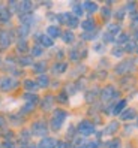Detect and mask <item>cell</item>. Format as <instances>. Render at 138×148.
<instances>
[{"label":"cell","mask_w":138,"mask_h":148,"mask_svg":"<svg viewBox=\"0 0 138 148\" xmlns=\"http://www.w3.org/2000/svg\"><path fill=\"white\" fill-rule=\"evenodd\" d=\"M93 49H95V53H104L105 51V43H95V47H93Z\"/></svg>","instance_id":"obj_43"},{"label":"cell","mask_w":138,"mask_h":148,"mask_svg":"<svg viewBox=\"0 0 138 148\" xmlns=\"http://www.w3.org/2000/svg\"><path fill=\"white\" fill-rule=\"evenodd\" d=\"M125 109H126V99H120V100H117V103L113 106V112H111V114L120 115Z\"/></svg>","instance_id":"obj_19"},{"label":"cell","mask_w":138,"mask_h":148,"mask_svg":"<svg viewBox=\"0 0 138 148\" xmlns=\"http://www.w3.org/2000/svg\"><path fill=\"white\" fill-rule=\"evenodd\" d=\"M11 18H12V14H11L9 9H8V6L0 3V23L2 24H9Z\"/></svg>","instance_id":"obj_11"},{"label":"cell","mask_w":138,"mask_h":148,"mask_svg":"<svg viewBox=\"0 0 138 148\" xmlns=\"http://www.w3.org/2000/svg\"><path fill=\"white\" fill-rule=\"evenodd\" d=\"M42 54H44V48H42L41 45H38V43L30 48V57H32V58H38V57H41Z\"/></svg>","instance_id":"obj_28"},{"label":"cell","mask_w":138,"mask_h":148,"mask_svg":"<svg viewBox=\"0 0 138 148\" xmlns=\"http://www.w3.org/2000/svg\"><path fill=\"white\" fill-rule=\"evenodd\" d=\"M5 126H6V118L0 115V129H3Z\"/></svg>","instance_id":"obj_46"},{"label":"cell","mask_w":138,"mask_h":148,"mask_svg":"<svg viewBox=\"0 0 138 148\" xmlns=\"http://www.w3.org/2000/svg\"><path fill=\"white\" fill-rule=\"evenodd\" d=\"M66 25L69 27V30L77 29V27H80V20L77 18L75 15H72V14H71V16H69V20H68V23H66Z\"/></svg>","instance_id":"obj_29"},{"label":"cell","mask_w":138,"mask_h":148,"mask_svg":"<svg viewBox=\"0 0 138 148\" xmlns=\"http://www.w3.org/2000/svg\"><path fill=\"white\" fill-rule=\"evenodd\" d=\"M101 15H102L104 20H108L110 16H113V12H111V9H110L108 6H104L102 9H101Z\"/></svg>","instance_id":"obj_37"},{"label":"cell","mask_w":138,"mask_h":148,"mask_svg":"<svg viewBox=\"0 0 138 148\" xmlns=\"http://www.w3.org/2000/svg\"><path fill=\"white\" fill-rule=\"evenodd\" d=\"M69 60H71V62H75V63L81 60V54L78 53V49H77V48L69 51Z\"/></svg>","instance_id":"obj_33"},{"label":"cell","mask_w":138,"mask_h":148,"mask_svg":"<svg viewBox=\"0 0 138 148\" xmlns=\"http://www.w3.org/2000/svg\"><path fill=\"white\" fill-rule=\"evenodd\" d=\"M62 29L59 27L57 24H50V25H47V29H45V34L47 36H50L51 39H57V38H62Z\"/></svg>","instance_id":"obj_7"},{"label":"cell","mask_w":138,"mask_h":148,"mask_svg":"<svg viewBox=\"0 0 138 148\" xmlns=\"http://www.w3.org/2000/svg\"><path fill=\"white\" fill-rule=\"evenodd\" d=\"M125 15H126V9H119V11H116V14H114V16H116L119 21H122V20L125 18Z\"/></svg>","instance_id":"obj_44"},{"label":"cell","mask_w":138,"mask_h":148,"mask_svg":"<svg viewBox=\"0 0 138 148\" xmlns=\"http://www.w3.org/2000/svg\"><path fill=\"white\" fill-rule=\"evenodd\" d=\"M107 148H122V142L120 139H111L110 142H107Z\"/></svg>","instance_id":"obj_40"},{"label":"cell","mask_w":138,"mask_h":148,"mask_svg":"<svg viewBox=\"0 0 138 148\" xmlns=\"http://www.w3.org/2000/svg\"><path fill=\"white\" fill-rule=\"evenodd\" d=\"M32 67H33V72L36 75H44L47 72V62H45V60H41V62L33 63Z\"/></svg>","instance_id":"obj_17"},{"label":"cell","mask_w":138,"mask_h":148,"mask_svg":"<svg viewBox=\"0 0 138 148\" xmlns=\"http://www.w3.org/2000/svg\"><path fill=\"white\" fill-rule=\"evenodd\" d=\"M77 132H78V135L81 138H89V136L96 133V127H95V124L92 123V121L81 120L78 123V126H77Z\"/></svg>","instance_id":"obj_1"},{"label":"cell","mask_w":138,"mask_h":148,"mask_svg":"<svg viewBox=\"0 0 138 148\" xmlns=\"http://www.w3.org/2000/svg\"><path fill=\"white\" fill-rule=\"evenodd\" d=\"M66 71H68V63H65V62H56L51 66V72L54 75H63Z\"/></svg>","instance_id":"obj_14"},{"label":"cell","mask_w":138,"mask_h":148,"mask_svg":"<svg viewBox=\"0 0 138 148\" xmlns=\"http://www.w3.org/2000/svg\"><path fill=\"white\" fill-rule=\"evenodd\" d=\"M119 130V121H110V123L107 124V127H105V130H104V133L105 135H114L116 132Z\"/></svg>","instance_id":"obj_24"},{"label":"cell","mask_w":138,"mask_h":148,"mask_svg":"<svg viewBox=\"0 0 138 148\" xmlns=\"http://www.w3.org/2000/svg\"><path fill=\"white\" fill-rule=\"evenodd\" d=\"M0 64H2V57H0Z\"/></svg>","instance_id":"obj_50"},{"label":"cell","mask_w":138,"mask_h":148,"mask_svg":"<svg viewBox=\"0 0 138 148\" xmlns=\"http://www.w3.org/2000/svg\"><path fill=\"white\" fill-rule=\"evenodd\" d=\"M80 25H81V29L84 32H93V30H96V21H95V18H92V16H89V18H86L84 21H81Z\"/></svg>","instance_id":"obj_13"},{"label":"cell","mask_w":138,"mask_h":148,"mask_svg":"<svg viewBox=\"0 0 138 148\" xmlns=\"http://www.w3.org/2000/svg\"><path fill=\"white\" fill-rule=\"evenodd\" d=\"M137 117V111L134 108H126L122 114H120V118H122L123 121H131Z\"/></svg>","instance_id":"obj_18"},{"label":"cell","mask_w":138,"mask_h":148,"mask_svg":"<svg viewBox=\"0 0 138 148\" xmlns=\"http://www.w3.org/2000/svg\"><path fill=\"white\" fill-rule=\"evenodd\" d=\"M125 53H129V54H131V53H134V51H137V43L135 42H131V40H129L128 43H126V45H125Z\"/></svg>","instance_id":"obj_38"},{"label":"cell","mask_w":138,"mask_h":148,"mask_svg":"<svg viewBox=\"0 0 138 148\" xmlns=\"http://www.w3.org/2000/svg\"><path fill=\"white\" fill-rule=\"evenodd\" d=\"M117 97H119V91L113 85H107L101 90V99L104 102H111L113 99H117Z\"/></svg>","instance_id":"obj_5"},{"label":"cell","mask_w":138,"mask_h":148,"mask_svg":"<svg viewBox=\"0 0 138 148\" xmlns=\"http://www.w3.org/2000/svg\"><path fill=\"white\" fill-rule=\"evenodd\" d=\"M56 148H72V145L69 144V142H65V141H59Z\"/></svg>","instance_id":"obj_45"},{"label":"cell","mask_w":138,"mask_h":148,"mask_svg":"<svg viewBox=\"0 0 138 148\" xmlns=\"http://www.w3.org/2000/svg\"><path fill=\"white\" fill-rule=\"evenodd\" d=\"M14 32L11 30H6V29H0V49H9L11 47V43L14 40Z\"/></svg>","instance_id":"obj_4"},{"label":"cell","mask_w":138,"mask_h":148,"mask_svg":"<svg viewBox=\"0 0 138 148\" xmlns=\"http://www.w3.org/2000/svg\"><path fill=\"white\" fill-rule=\"evenodd\" d=\"M36 84H38L39 88H47V87L50 85V76L45 75V73H44V75H38Z\"/></svg>","instance_id":"obj_23"},{"label":"cell","mask_w":138,"mask_h":148,"mask_svg":"<svg viewBox=\"0 0 138 148\" xmlns=\"http://www.w3.org/2000/svg\"><path fill=\"white\" fill-rule=\"evenodd\" d=\"M33 9V3L29 2V0H24V2H20L18 6H17V14L20 15H26V14H32Z\"/></svg>","instance_id":"obj_8"},{"label":"cell","mask_w":138,"mask_h":148,"mask_svg":"<svg viewBox=\"0 0 138 148\" xmlns=\"http://www.w3.org/2000/svg\"><path fill=\"white\" fill-rule=\"evenodd\" d=\"M54 102H56L54 96L53 94H47L41 100V108L44 109V111H51V109H53V106H54Z\"/></svg>","instance_id":"obj_10"},{"label":"cell","mask_w":138,"mask_h":148,"mask_svg":"<svg viewBox=\"0 0 138 148\" xmlns=\"http://www.w3.org/2000/svg\"><path fill=\"white\" fill-rule=\"evenodd\" d=\"M62 40L65 42V43H74L75 42V34H74V32L72 30H65L63 33H62Z\"/></svg>","instance_id":"obj_25"},{"label":"cell","mask_w":138,"mask_h":148,"mask_svg":"<svg viewBox=\"0 0 138 148\" xmlns=\"http://www.w3.org/2000/svg\"><path fill=\"white\" fill-rule=\"evenodd\" d=\"M17 63H18L21 67H27V66H33L34 62H33V58H32L30 56H21Z\"/></svg>","instance_id":"obj_27"},{"label":"cell","mask_w":138,"mask_h":148,"mask_svg":"<svg viewBox=\"0 0 138 148\" xmlns=\"http://www.w3.org/2000/svg\"><path fill=\"white\" fill-rule=\"evenodd\" d=\"M72 15H75L77 18H80L81 15H84V9H83V5L81 3H75L72 8Z\"/></svg>","instance_id":"obj_32"},{"label":"cell","mask_w":138,"mask_h":148,"mask_svg":"<svg viewBox=\"0 0 138 148\" xmlns=\"http://www.w3.org/2000/svg\"><path fill=\"white\" fill-rule=\"evenodd\" d=\"M34 108H36V105H33V103H24V105L21 106V109H20V114L27 115V114H30V112L34 111Z\"/></svg>","instance_id":"obj_31"},{"label":"cell","mask_w":138,"mask_h":148,"mask_svg":"<svg viewBox=\"0 0 138 148\" xmlns=\"http://www.w3.org/2000/svg\"><path fill=\"white\" fill-rule=\"evenodd\" d=\"M0 148H17V145L14 141H6L5 139L3 142H0Z\"/></svg>","instance_id":"obj_41"},{"label":"cell","mask_w":138,"mask_h":148,"mask_svg":"<svg viewBox=\"0 0 138 148\" xmlns=\"http://www.w3.org/2000/svg\"><path fill=\"white\" fill-rule=\"evenodd\" d=\"M134 39H135V40H138V29H137V30H135V33H134Z\"/></svg>","instance_id":"obj_49"},{"label":"cell","mask_w":138,"mask_h":148,"mask_svg":"<svg viewBox=\"0 0 138 148\" xmlns=\"http://www.w3.org/2000/svg\"><path fill=\"white\" fill-rule=\"evenodd\" d=\"M30 132H32V136H41V139H42V138L48 136L50 129H48V124L45 123V121L38 120V121H34V123L32 124Z\"/></svg>","instance_id":"obj_2"},{"label":"cell","mask_w":138,"mask_h":148,"mask_svg":"<svg viewBox=\"0 0 138 148\" xmlns=\"http://www.w3.org/2000/svg\"><path fill=\"white\" fill-rule=\"evenodd\" d=\"M113 42H116V38L113 36V34H110L107 32L102 34V43H113Z\"/></svg>","instance_id":"obj_36"},{"label":"cell","mask_w":138,"mask_h":148,"mask_svg":"<svg viewBox=\"0 0 138 148\" xmlns=\"http://www.w3.org/2000/svg\"><path fill=\"white\" fill-rule=\"evenodd\" d=\"M137 53H138V45H137Z\"/></svg>","instance_id":"obj_51"},{"label":"cell","mask_w":138,"mask_h":148,"mask_svg":"<svg viewBox=\"0 0 138 148\" xmlns=\"http://www.w3.org/2000/svg\"><path fill=\"white\" fill-rule=\"evenodd\" d=\"M17 87H18V81L14 76H8V75L0 76V91L9 93V91L15 90Z\"/></svg>","instance_id":"obj_3"},{"label":"cell","mask_w":138,"mask_h":148,"mask_svg":"<svg viewBox=\"0 0 138 148\" xmlns=\"http://www.w3.org/2000/svg\"><path fill=\"white\" fill-rule=\"evenodd\" d=\"M81 5H83L84 12H87L89 15H93V14H96V12L99 11V5L95 3V2H84V3H81Z\"/></svg>","instance_id":"obj_15"},{"label":"cell","mask_w":138,"mask_h":148,"mask_svg":"<svg viewBox=\"0 0 138 148\" xmlns=\"http://www.w3.org/2000/svg\"><path fill=\"white\" fill-rule=\"evenodd\" d=\"M15 34H17V38H18V40H27V36L30 34V27L20 24L15 30Z\"/></svg>","instance_id":"obj_12"},{"label":"cell","mask_w":138,"mask_h":148,"mask_svg":"<svg viewBox=\"0 0 138 148\" xmlns=\"http://www.w3.org/2000/svg\"><path fill=\"white\" fill-rule=\"evenodd\" d=\"M132 25H138V15H135V14L132 16Z\"/></svg>","instance_id":"obj_47"},{"label":"cell","mask_w":138,"mask_h":148,"mask_svg":"<svg viewBox=\"0 0 138 148\" xmlns=\"http://www.w3.org/2000/svg\"><path fill=\"white\" fill-rule=\"evenodd\" d=\"M20 148H36V145H33V144H26V145H21Z\"/></svg>","instance_id":"obj_48"},{"label":"cell","mask_w":138,"mask_h":148,"mask_svg":"<svg viewBox=\"0 0 138 148\" xmlns=\"http://www.w3.org/2000/svg\"><path fill=\"white\" fill-rule=\"evenodd\" d=\"M132 69H134V60H125V62H120L114 67V71L117 75H123L128 72H132Z\"/></svg>","instance_id":"obj_6"},{"label":"cell","mask_w":138,"mask_h":148,"mask_svg":"<svg viewBox=\"0 0 138 148\" xmlns=\"http://www.w3.org/2000/svg\"><path fill=\"white\" fill-rule=\"evenodd\" d=\"M96 93H98V90H96V88H93V90L87 91V97H86V100H87V102H93L95 99H96V96H95Z\"/></svg>","instance_id":"obj_42"},{"label":"cell","mask_w":138,"mask_h":148,"mask_svg":"<svg viewBox=\"0 0 138 148\" xmlns=\"http://www.w3.org/2000/svg\"><path fill=\"white\" fill-rule=\"evenodd\" d=\"M23 99L26 100V103H33V105H38L39 103V96L34 94V93H27L26 91L23 94Z\"/></svg>","instance_id":"obj_22"},{"label":"cell","mask_w":138,"mask_h":148,"mask_svg":"<svg viewBox=\"0 0 138 148\" xmlns=\"http://www.w3.org/2000/svg\"><path fill=\"white\" fill-rule=\"evenodd\" d=\"M56 100H57L59 103H62V105H66V103L69 102V96H68L66 91H62V93H59V94H57Z\"/></svg>","instance_id":"obj_34"},{"label":"cell","mask_w":138,"mask_h":148,"mask_svg":"<svg viewBox=\"0 0 138 148\" xmlns=\"http://www.w3.org/2000/svg\"><path fill=\"white\" fill-rule=\"evenodd\" d=\"M120 32H122L120 24H117V23H110V24H107V33L113 34L114 38L117 36V34H120Z\"/></svg>","instance_id":"obj_21"},{"label":"cell","mask_w":138,"mask_h":148,"mask_svg":"<svg viewBox=\"0 0 138 148\" xmlns=\"http://www.w3.org/2000/svg\"><path fill=\"white\" fill-rule=\"evenodd\" d=\"M17 51L20 54H26L29 53L30 48H29V42L27 40H17Z\"/></svg>","instance_id":"obj_26"},{"label":"cell","mask_w":138,"mask_h":148,"mask_svg":"<svg viewBox=\"0 0 138 148\" xmlns=\"http://www.w3.org/2000/svg\"><path fill=\"white\" fill-rule=\"evenodd\" d=\"M137 127H138V120H137Z\"/></svg>","instance_id":"obj_52"},{"label":"cell","mask_w":138,"mask_h":148,"mask_svg":"<svg viewBox=\"0 0 138 148\" xmlns=\"http://www.w3.org/2000/svg\"><path fill=\"white\" fill-rule=\"evenodd\" d=\"M116 42L119 43V45L128 43V42H129V34H128V33H120V34H119V38L116 39Z\"/></svg>","instance_id":"obj_35"},{"label":"cell","mask_w":138,"mask_h":148,"mask_svg":"<svg viewBox=\"0 0 138 148\" xmlns=\"http://www.w3.org/2000/svg\"><path fill=\"white\" fill-rule=\"evenodd\" d=\"M57 139L54 138H51V136H45V138H42L41 141L38 142L36 148H56L57 147Z\"/></svg>","instance_id":"obj_9"},{"label":"cell","mask_w":138,"mask_h":148,"mask_svg":"<svg viewBox=\"0 0 138 148\" xmlns=\"http://www.w3.org/2000/svg\"><path fill=\"white\" fill-rule=\"evenodd\" d=\"M23 87H24V90H27V93H33V91H36L39 88L36 81H33V79H24Z\"/></svg>","instance_id":"obj_20"},{"label":"cell","mask_w":138,"mask_h":148,"mask_svg":"<svg viewBox=\"0 0 138 148\" xmlns=\"http://www.w3.org/2000/svg\"><path fill=\"white\" fill-rule=\"evenodd\" d=\"M98 34H99V30H93V32H84L81 34V39L83 40H95L98 38Z\"/></svg>","instance_id":"obj_30"},{"label":"cell","mask_w":138,"mask_h":148,"mask_svg":"<svg viewBox=\"0 0 138 148\" xmlns=\"http://www.w3.org/2000/svg\"><path fill=\"white\" fill-rule=\"evenodd\" d=\"M111 54H113L114 57H117V58H120V57L125 54V49L122 47H114L113 49H111Z\"/></svg>","instance_id":"obj_39"},{"label":"cell","mask_w":138,"mask_h":148,"mask_svg":"<svg viewBox=\"0 0 138 148\" xmlns=\"http://www.w3.org/2000/svg\"><path fill=\"white\" fill-rule=\"evenodd\" d=\"M68 117H69L68 111H65V109H62V108H59V109H54V111H53V118H56L57 121H60L62 124H65V121H66Z\"/></svg>","instance_id":"obj_16"}]
</instances>
